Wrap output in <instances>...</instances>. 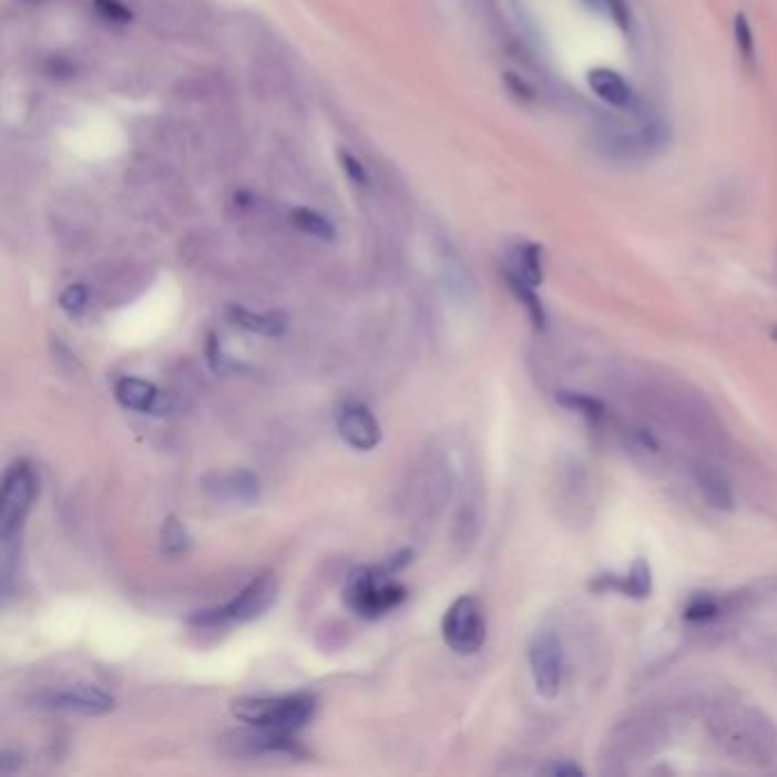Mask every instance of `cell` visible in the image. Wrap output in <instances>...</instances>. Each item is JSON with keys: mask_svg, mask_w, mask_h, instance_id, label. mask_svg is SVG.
<instances>
[{"mask_svg": "<svg viewBox=\"0 0 777 777\" xmlns=\"http://www.w3.org/2000/svg\"><path fill=\"white\" fill-rule=\"evenodd\" d=\"M709 734L734 761L768 764L777 755V727L748 705H723L709 716Z\"/></svg>", "mask_w": 777, "mask_h": 777, "instance_id": "1", "label": "cell"}, {"mask_svg": "<svg viewBox=\"0 0 777 777\" xmlns=\"http://www.w3.org/2000/svg\"><path fill=\"white\" fill-rule=\"evenodd\" d=\"M413 561L411 550H399L384 559V563L358 568L347 580L345 604L358 618L379 621L406 602V586L397 584L392 575Z\"/></svg>", "mask_w": 777, "mask_h": 777, "instance_id": "2", "label": "cell"}, {"mask_svg": "<svg viewBox=\"0 0 777 777\" xmlns=\"http://www.w3.org/2000/svg\"><path fill=\"white\" fill-rule=\"evenodd\" d=\"M317 712V701L310 693L288 695H244L231 703V714L252 729H272L295 734L304 729Z\"/></svg>", "mask_w": 777, "mask_h": 777, "instance_id": "3", "label": "cell"}, {"mask_svg": "<svg viewBox=\"0 0 777 777\" xmlns=\"http://www.w3.org/2000/svg\"><path fill=\"white\" fill-rule=\"evenodd\" d=\"M632 121L611 119L600 129V146L604 153L623 160L647 157L668 144V126L662 119L643 114L641 108L630 110Z\"/></svg>", "mask_w": 777, "mask_h": 777, "instance_id": "4", "label": "cell"}, {"mask_svg": "<svg viewBox=\"0 0 777 777\" xmlns=\"http://www.w3.org/2000/svg\"><path fill=\"white\" fill-rule=\"evenodd\" d=\"M278 600V580L274 572H260L247 586H244L231 602L203 609L190 616V623L196 627H226V625H244L263 618L265 613Z\"/></svg>", "mask_w": 777, "mask_h": 777, "instance_id": "5", "label": "cell"}, {"mask_svg": "<svg viewBox=\"0 0 777 777\" xmlns=\"http://www.w3.org/2000/svg\"><path fill=\"white\" fill-rule=\"evenodd\" d=\"M39 479L28 461H17L6 470L0 488V539L21 534V526L34 504Z\"/></svg>", "mask_w": 777, "mask_h": 777, "instance_id": "6", "label": "cell"}, {"mask_svg": "<svg viewBox=\"0 0 777 777\" xmlns=\"http://www.w3.org/2000/svg\"><path fill=\"white\" fill-rule=\"evenodd\" d=\"M440 632L449 650L463 654V657L477 654L485 643V616L481 602L474 595L457 597L444 611Z\"/></svg>", "mask_w": 777, "mask_h": 777, "instance_id": "7", "label": "cell"}, {"mask_svg": "<svg viewBox=\"0 0 777 777\" xmlns=\"http://www.w3.org/2000/svg\"><path fill=\"white\" fill-rule=\"evenodd\" d=\"M37 707L75 714V716H105L116 707L114 695L90 682L49 686L34 695Z\"/></svg>", "mask_w": 777, "mask_h": 777, "instance_id": "8", "label": "cell"}, {"mask_svg": "<svg viewBox=\"0 0 777 777\" xmlns=\"http://www.w3.org/2000/svg\"><path fill=\"white\" fill-rule=\"evenodd\" d=\"M526 662L536 693L545 701H554L563 684V645L554 632H536L526 647Z\"/></svg>", "mask_w": 777, "mask_h": 777, "instance_id": "9", "label": "cell"}, {"mask_svg": "<svg viewBox=\"0 0 777 777\" xmlns=\"http://www.w3.org/2000/svg\"><path fill=\"white\" fill-rule=\"evenodd\" d=\"M336 425H338L340 438L351 449H358V452H372V449L379 447L381 442V427L375 413L365 403H358V401L345 403L338 411Z\"/></svg>", "mask_w": 777, "mask_h": 777, "instance_id": "10", "label": "cell"}, {"mask_svg": "<svg viewBox=\"0 0 777 777\" xmlns=\"http://www.w3.org/2000/svg\"><path fill=\"white\" fill-rule=\"evenodd\" d=\"M206 493L228 504H256L260 500V477L252 470L217 472L206 479Z\"/></svg>", "mask_w": 777, "mask_h": 777, "instance_id": "11", "label": "cell"}, {"mask_svg": "<svg viewBox=\"0 0 777 777\" xmlns=\"http://www.w3.org/2000/svg\"><path fill=\"white\" fill-rule=\"evenodd\" d=\"M114 399L135 413L162 416L170 411L167 395L140 377H121L114 384Z\"/></svg>", "mask_w": 777, "mask_h": 777, "instance_id": "12", "label": "cell"}, {"mask_svg": "<svg viewBox=\"0 0 777 777\" xmlns=\"http://www.w3.org/2000/svg\"><path fill=\"white\" fill-rule=\"evenodd\" d=\"M231 746L239 755H293V757L306 755V750L295 742V734L272 732V729L235 734Z\"/></svg>", "mask_w": 777, "mask_h": 777, "instance_id": "13", "label": "cell"}, {"mask_svg": "<svg viewBox=\"0 0 777 777\" xmlns=\"http://www.w3.org/2000/svg\"><path fill=\"white\" fill-rule=\"evenodd\" d=\"M589 88L595 92L597 99H602L606 105L616 108V110L630 112V110L641 108L638 96L634 94L632 85L621 73L611 71V69L600 67V69L589 71Z\"/></svg>", "mask_w": 777, "mask_h": 777, "instance_id": "14", "label": "cell"}, {"mask_svg": "<svg viewBox=\"0 0 777 777\" xmlns=\"http://www.w3.org/2000/svg\"><path fill=\"white\" fill-rule=\"evenodd\" d=\"M693 477H695V483H698V490H701V495L705 498V502L716 509V511H734V493H732V485L727 483V479L714 470L712 466H695L693 468Z\"/></svg>", "mask_w": 777, "mask_h": 777, "instance_id": "15", "label": "cell"}, {"mask_svg": "<svg viewBox=\"0 0 777 777\" xmlns=\"http://www.w3.org/2000/svg\"><path fill=\"white\" fill-rule=\"evenodd\" d=\"M228 317L233 324L239 326V329L256 336H265V338H278L285 334V329H288V319H285L280 313H254L242 306H231Z\"/></svg>", "mask_w": 777, "mask_h": 777, "instance_id": "16", "label": "cell"}, {"mask_svg": "<svg viewBox=\"0 0 777 777\" xmlns=\"http://www.w3.org/2000/svg\"><path fill=\"white\" fill-rule=\"evenodd\" d=\"M507 272L518 276L520 280L529 283V285H534V288H539V285L543 283V247L541 244H534V242L518 244V247L509 256Z\"/></svg>", "mask_w": 777, "mask_h": 777, "instance_id": "17", "label": "cell"}, {"mask_svg": "<svg viewBox=\"0 0 777 777\" xmlns=\"http://www.w3.org/2000/svg\"><path fill=\"white\" fill-rule=\"evenodd\" d=\"M595 589H616L621 593H625L627 597H636L643 600L650 595L652 591V570L650 563L643 559H636L634 565L630 568L627 577L616 580V577H602L600 582H595Z\"/></svg>", "mask_w": 777, "mask_h": 777, "instance_id": "18", "label": "cell"}, {"mask_svg": "<svg viewBox=\"0 0 777 777\" xmlns=\"http://www.w3.org/2000/svg\"><path fill=\"white\" fill-rule=\"evenodd\" d=\"M504 278H507V285H509V290L513 293V297L524 306L531 324L536 326V329H545V321H548V315H545V308L536 295V288L534 285H529L524 280H520L518 276L504 272Z\"/></svg>", "mask_w": 777, "mask_h": 777, "instance_id": "19", "label": "cell"}, {"mask_svg": "<svg viewBox=\"0 0 777 777\" xmlns=\"http://www.w3.org/2000/svg\"><path fill=\"white\" fill-rule=\"evenodd\" d=\"M160 548L162 554H167L172 559L185 556L192 550V536L185 526L183 520H178L176 515H170L160 529Z\"/></svg>", "mask_w": 777, "mask_h": 777, "instance_id": "20", "label": "cell"}, {"mask_svg": "<svg viewBox=\"0 0 777 777\" xmlns=\"http://www.w3.org/2000/svg\"><path fill=\"white\" fill-rule=\"evenodd\" d=\"M556 401L568 408V411H575L580 416H584L589 422L597 425L600 420H604L606 416V406L591 395H582V392H559Z\"/></svg>", "mask_w": 777, "mask_h": 777, "instance_id": "21", "label": "cell"}, {"mask_svg": "<svg viewBox=\"0 0 777 777\" xmlns=\"http://www.w3.org/2000/svg\"><path fill=\"white\" fill-rule=\"evenodd\" d=\"M293 222L297 228H301L304 233L313 235V237H319L324 242H331L336 239V226L326 219L324 215L310 211V208H295L293 211Z\"/></svg>", "mask_w": 777, "mask_h": 777, "instance_id": "22", "label": "cell"}, {"mask_svg": "<svg viewBox=\"0 0 777 777\" xmlns=\"http://www.w3.org/2000/svg\"><path fill=\"white\" fill-rule=\"evenodd\" d=\"M582 3L600 14H606L609 19L616 21V25L625 32H630L632 28V12L625 0H582Z\"/></svg>", "mask_w": 777, "mask_h": 777, "instance_id": "23", "label": "cell"}, {"mask_svg": "<svg viewBox=\"0 0 777 777\" xmlns=\"http://www.w3.org/2000/svg\"><path fill=\"white\" fill-rule=\"evenodd\" d=\"M734 39H736V51H739L742 60L753 67L755 62V37L750 30V23L746 19V14H736L734 17Z\"/></svg>", "mask_w": 777, "mask_h": 777, "instance_id": "24", "label": "cell"}, {"mask_svg": "<svg viewBox=\"0 0 777 777\" xmlns=\"http://www.w3.org/2000/svg\"><path fill=\"white\" fill-rule=\"evenodd\" d=\"M720 613V606L714 597L709 595H698L688 602V606L684 609V618L691 623H707L712 618H716Z\"/></svg>", "mask_w": 777, "mask_h": 777, "instance_id": "25", "label": "cell"}, {"mask_svg": "<svg viewBox=\"0 0 777 777\" xmlns=\"http://www.w3.org/2000/svg\"><path fill=\"white\" fill-rule=\"evenodd\" d=\"M94 8L103 21H110L116 25L129 23L133 17L131 10L124 3H119V0H94Z\"/></svg>", "mask_w": 777, "mask_h": 777, "instance_id": "26", "label": "cell"}, {"mask_svg": "<svg viewBox=\"0 0 777 777\" xmlns=\"http://www.w3.org/2000/svg\"><path fill=\"white\" fill-rule=\"evenodd\" d=\"M208 360H211V367H213V372L217 375H228V372H235L239 370V362H235L224 349H222V343L211 336V345H208Z\"/></svg>", "mask_w": 777, "mask_h": 777, "instance_id": "27", "label": "cell"}, {"mask_svg": "<svg viewBox=\"0 0 777 777\" xmlns=\"http://www.w3.org/2000/svg\"><path fill=\"white\" fill-rule=\"evenodd\" d=\"M88 299H90V295H88L85 285L75 283V285H69V288L60 295V308L71 313V315H78L80 310H85Z\"/></svg>", "mask_w": 777, "mask_h": 777, "instance_id": "28", "label": "cell"}, {"mask_svg": "<svg viewBox=\"0 0 777 777\" xmlns=\"http://www.w3.org/2000/svg\"><path fill=\"white\" fill-rule=\"evenodd\" d=\"M340 160H343V165H345V172H347V176L358 185V187H367V185H370V176H367V172H365V167L360 165V162L354 157V155H349V153H340Z\"/></svg>", "mask_w": 777, "mask_h": 777, "instance_id": "29", "label": "cell"}, {"mask_svg": "<svg viewBox=\"0 0 777 777\" xmlns=\"http://www.w3.org/2000/svg\"><path fill=\"white\" fill-rule=\"evenodd\" d=\"M507 83L511 88V92L524 101L529 99H534V92H531V88L524 83V80L520 75H513V73H507Z\"/></svg>", "mask_w": 777, "mask_h": 777, "instance_id": "30", "label": "cell"}, {"mask_svg": "<svg viewBox=\"0 0 777 777\" xmlns=\"http://www.w3.org/2000/svg\"><path fill=\"white\" fill-rule=\"evenodd\" d=\"M548 773L559 775V777H575V775H584V770H582L577 764H572V761H556L554 766H550V768H548Z\"/></svg>", "mask_w": 777, "mask_h": 777, "instance_id": "31", "label": "cell"}, {"mask_svg": "<svg viewBox=\"0 0 777 777\" xmlns=\"http://www.w3.org/2000/svg\"><path fill=\"white\" fill-rule=\"evenodd\" d=\"M21 766V755L12 753V750H3L0 753V770L3 773H17Z\"/></svg>", "mask_w": 777, "mask_h": 777, "instance_id": "32", "label": "cell"}, {"mask_svg": "<svg viewBox=\"0 0 777 777\" xmlns=\"http://www.w3.org/2000/svg\"><path fill=\"white\" fill-rule=\"evenodd\" d=\"M770 338H773V340H775V343H777V326H775V329H773V331H770Z\"/></svg>", "mask_w": 777, "mask_h": 777, "instance_id": "33", "label": "cell"}]
</instances>
